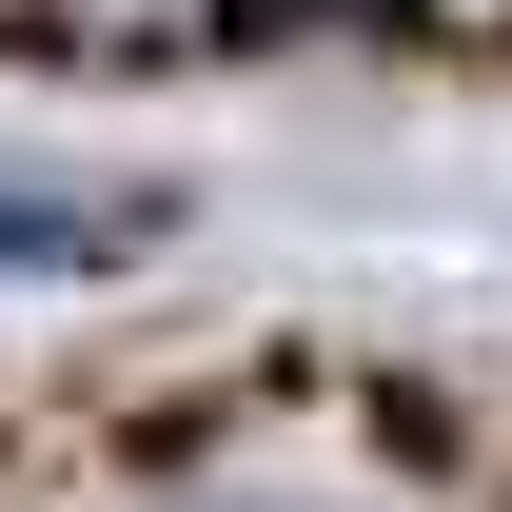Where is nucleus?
<instances>
[{"label":"nucleus","instance_id":"nucleus-1","mask_svg":"<svg viewBox=\"0 0 512 512\" xmlns=\"http://www.w3.org/2000/svg\"><path fill=\"white\" fill-rule=\"evenodd\" d=\"M79 256H138V197H20L0 178V276H79Z\"/></svg>","mask_w":512,"mask_h":512}]
</instances>
